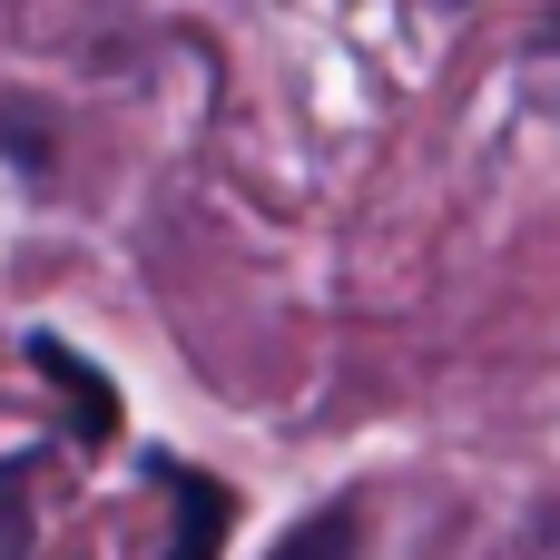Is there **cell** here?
I'll return each mask as SVG.
<instances>
[{"mask_svg": "<svg viewBox=\"0 0 560 560\" xmlns=\"http://www.w3.org/2000/svg\"><path fill=\"white\" fill-rule=\"evenodd\" d=\"M0 148H10L30 177H49V128H39V108H0Z\"/></svg>", "mask_w": 560, "mask_h": 560, "instance_id": "5b68a950", "label": "cell"}, {"mask_svg": "<svg viewBox=\"0 0 560 560\" xmlns=\"http://www.w3.org/2000/svg\"><path fill=\"white\" fill-rule=\"evenodd\" d=\"M20 354H30V374L69 404V443H79V453H108V443H118V384H108L79 345H59V335H30Z\"/></svg>", "mask_w": 560, "mask_h": 560, "instance_id": "6da1fadb", "label": "cell"}, {"mask_svg": "<svg viewBox=\"0 0 560 560\" xmlns=\"http://www.w3.org/2000/svg\"><path fill=\"white\" fill-rule=\"evenodd\" d=\"M266 560H364V502H325V512H305Z\"/></svg>", "mask_w": 560, "mask_h": 560, "instance_id": "3957f363", "label": "cell"}, {"mask_svg": "<svg viewBox=\"0 0 560 560\" xmlns=\"http://www.w3.org/2000/svg\"><path fill=\"white\" fill-rule=\"evenodd\" d=\"M30 472H39L30 453H20V463H0V560H30V522H20V492H30Z\"/></svg>", "mask_w": 560, "mask_h": 560, "instance_id": "277c9868", "label": "cell"}, {"mask_svg": "<svg viewBox=\"0 0 560 560\" xmlns=\"http://www.w3.org/2000/svg\"><path fill=\"white\" fill-rule=\"evenodd\" d=\"M148 482L177 502V512H167V560H217V551H226V532H236V492H226L217 472H197V463H167V453H158V463H148Z\"/></svg>", "mask_w": 560, "mask_h": 560, "instance_id": "7a4b0ae2", "label": "cell"}]
</instances>
